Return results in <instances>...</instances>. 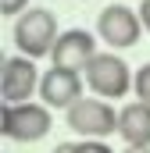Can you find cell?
I'll return each mask as SVG.
<instances>
[{"instance_id": "5", "label": "cell", "mask_w": 150, "mask_h": 153, "mask_svg": "<svg viewBox=\"0 0 150 153\" xmlns=\"http://www.w3.org/2000/svg\"><path fill=\"white\" fill-rule=\"evenodd\" d=\"M143 32H147V29H143V22H140V11H132V7H125V4H111V7H104V11L97 14V39L107 43L114 53L136 46Z\"/></svg>"}, {"instance_id": "4", "label": "cell", "mask_w": 150, "mask_h": 153, "mask_svg": "<svg viewBox=\"0 0 150 153\" xmlns=\"http://www.w3.org/2000/svg\"><path fill=\"white\" fill-rule=\"evenodd\" d=\"M64 121L82 139H107L118 132V111H114V103L100 100V96H82L64 114Z\"/></svg>"}, {"instance_id": "3", "label": "cell", "mask_w": 150, "mask_h": 153, "mask_svg": "<svg viewBox=\"0 0 150 153\" xmlns=\"http://www.w3.org/2000/svg\"><path fill=\"white\" fill-rule=\"evenodd\" d=\"M50 128H54L50 107H43V103H32V100L29 103H4V111H0V132L11 143H39L50 135Z\"/></svg>"}, {"instance_id": "14", "label": "cell", "mask_w": 150, "mask_h": 153, "mask_svg": "<svg viewBox=\"0 0 150 153\" xmlns=\"http://www.w3.org/2000/svg\"><path fill=\"white\" fill-rule=\"evenodd\" d=\"M54 153H75V143H61V146H54Z\"/></svg>"}, {"instance_id": "11", "label": "cell", "mask_w": 150, "mask_h": 153, "mask_svg": "<svg viewBox=\"0 0 150 153\" xmlns=\"http://www.w3.org/2000/svg\"><path fill=\"white\" fill-rule=\"evenodd\" d=\"M75 153H114L104 139H79L75 143Z\"/></svg>"}, {"instance_id": "12", "label": "cell", "mask_w": 150, "mask_h": 153, "mask_svg": "<svg viewBox=\"0 0 150 153\" xmlns=\"http://www.w3.org/2000/svg\"><path fill=\"white\" fill-rule=\"evenodd\" d=\"M29 11V0H0V14L4 18H22Z\"/></svg>"}, {"instance_id": "13", "label": "cell", "mask_w": 150, "mask_h": 153, "mask_svg": "<svg viewBox=\"0 0 150 153\" xmlns=\"http://www.w3.org/2000/svg\"><path fill=\"white\" fill-rule=\"evenodd\" d=\"M136 11H140V22H143V29L150 32V0H143V4L136 7Z\"/></svg>"}, {"instance_id": "9", "label": "cell", "mask_w": 150, "mask_h": 153, "mask_svg": "<svg viewBox=\"0 0 150 153\" xmlns=\"http://www.w3.org/2000/svg\"><path fill=\"white\" fill-rule=\"evenodd\" d=\"M118 135L132 150H150V103L132 100L118 111Z\"/></svg>"}, {"instance_id": "8", "label": "cell", "mask_w": 150, "mask_h": 153, "mask_svg": "<svg viewBox=\"0 0 150 153\" xmlns=\"http://www.w3.org/2000/svg\"><path fill=\"white\" fill-rule=\"evenodd\" d=\"M39 100L50 111H72L82 100V75L79 71H64V68H46L43 82H39Z\"/></svg>"}, {"instance_id": "6", "label": "cell", "mask_w": 150, "mask_h": 153, "mask_svg": "<svg viewBox=\"0 0 150 153\" xmlns=\"http://www.w3.org/2000/svg\"><path fill=\"white\" fill-rule=\"evenodd\" d=\"M43 75L36 71V61L29 57H4L0 64V96L4 103H29V96L39 89Z\"/></svg>"}, {"instance_id": "2", "label": "cell", "mask_w": 150, "mask_h": 153, "mask_svg": "<svg viewBox=\"0 0 150 153\" xmlns=\"http://www.w3.org/2000/svg\"><path fill=\"white\" fill-rule=\"evenodd\" d=\"M86 75V85H89V93L93 96H100V100H122L129 89H132V68L122 61V53H114V50H104V53H97L93 57V64L82 71Z\"/></svg>"}, {"instance_id": "15", "label": "cell", "mask_w": 150, "mask_h": 153, "mask_svg": "<svg viewBox=\"0 0 150 153\" xmlns=\"http://www.w3.org/2000/svg\"><path fill=\"white\" fill-rule=\"evenodd\" d=\"M125 153H150V150H132V146H125Z\"/></svg>"}, {"instance_id": "1", "label": "cell", "mask_w": 150, "mask_h": 153, "mask_svg": "<svg viewBox=\"0 0 150 153\" xmlns=\"http://www.w3.org/2000/svg\"><path fill=\"white\" fill-rule=\"evenodd\" d=\"M11 36H14V46H18L22 57L39 61V57H50V53H54V46H57V39H61V29H57L54 11L32 7V11H25V14L14 22Z\"/></svg>"}, {"instance_id": "7", "label": "cell", "mask_w": 150, "mask_h": 153, "mask_svg": "<svg viewBox=\"0 0 150 153\" xmlns=\"http://www.w3.org/2000/svg\"><path fill=\"white\" fill-rule=\"evenodd\" d=\"M97 57V39L86 29H64L54 53H50V68H64V71H86Z\"/></svg>"}, {"instance_id": "10", "label": "cell", "mask_w": 150, "mask_h": 153, "mask_svg": "<svg viewBox=\"0 0 150 153\" xmlns=\"http://www.w3.org/2000/svg\"><path fill=\"white\" fill-rule=\"evenodd\" d=\"M132 93H136V100L150 103V61L143 64V68H136V82H132Z\"/></svg>"}]
</instances>
